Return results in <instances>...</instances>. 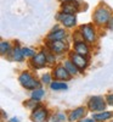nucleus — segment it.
Segmentation results:
<instances>
[{
	"label": "nucleus",
	"instance_id": "1",
	"mask_svg": "<svg viewBox=\"0 0 113 122\" xmlns=\"http://www.w3.org/2000/svg\"><path fill=\"white\" fill-rule=\"evenodd\" d=\"M94 21L96 25H106L111 20V10L105 6V5H100L94 12Z\"/></svg>",
	"mask_w": 113,
	"mask_h": 122
},
{
	"label": "nucleus",
	"instance_id": "2",
	"mask_svg": "<svg viewBox=\"0 0 113 122\" xmlns=\"http://www.w3.org/2000/svg\"><path fill=\"white\" fill-rule=\"evenodd\" d=\"M19 82H21V84L27 89H35L37 87H39V83L32 77V75H29L28 72H23L19 76Z\"/></svg>",
	"mask_w": 113,
	"mask_h": 122
},
{
	"label": "nucleus",
	"instance_id": "3",
	"mask_svg": "<svg viewBox=\"0 0 113 122\" xmlns=\"http://www.w3.org/2000/svg\"><path fill=\"white\" fill-rule=\"evenodd\" d=\"M80 34L89 43L95 42V29L91 25H83L80 27Z\"/></svg>",
	"mask_w": 113,
	"mask_h": 122
},
{
	"label": "nucleus",
	"instance_id": "4",
	"mask_svg": "<svg viewBox=\"0 0 113 122\" xmlns=\"http://www.w3.org/2000/svg\"><path fill=\"white\" fill-rule=\"evenodd\" d=\"M105 107H106V104L101 97H92L89 101V109L92 112L94 111H104Z\"/></svg>",
	"mask_w": 113,
	"mask_h": 122
},
{
	"label": "nucleus",
	"instance_id": "5",
	"mask_svg": "<svg viewBox=\"0 0 113 122\" xmlns=\"http://www.w3.org/2000/svg\"><path fill=\"white\" fill-rule=\"evenodd\" d=\"M63 14H68V15H74L75 12L79 11V3L74 1V0H69V1H65L61 6Z\"/></svg>",
	"mask_w": 113,
	"mask_h": 122
},
{
	"label": "nucleus",
	"instance_id": "6",
	"mask_svg": "<svg viewBox=\"0 0 113 122\" xmlns=\"http://www.w3.org/2000/svg\"><path fill=\"white\" fill-rule=\"evenodd\" d=\"M57 20H60L62 22V25L65 27H68V28L75 26V23H77V18L74 15H68V14H63V12L57 15Z\"/></svg>",
	"mask_w": 113,
	"mask_h": 122
},
{
	"label": "nucleus",
	"instance_id": "7",
	"mask_svg": "<svg viewBox=\"0 0 113 122\" xmlns=\"http://www.w3.org/2000/svg\"><path fill=\"white\" fill-rule=\"evenodd\" d=\"M49 46L54 53H57V54L63 53L67 48V45L62 42V40H51V42H49Z\"/></svg>",
	"mask_w": 113,
	"mask_h": 122
},
{
	"label": "nucleus",
	"instance_id": "8",
	"mask_svg": "<svg viewBox=\"0 0 113 122\" xmlns=\"http://www.w3.org/2000/svg\"><path fill=\"white\" fill-rule=\"evenodd\" d=\"M46 110L43 109V107H39V109H35V111H33L32 114V120L34 122H44L46 120Z\"/></svg>",
	"mask_w": 113,
	"mask_h": 122
},
{
	"label": "nucleus",
	"instance_id": "9",
	"mask_svg": "<svg viewBox=\"0 0 113 122\" xmlns=\"http://www.w3.org/2000/svg\"><path fill=\"white\" fill-rule=\"evenodd\" d=\"M72 61H73V64L78 67V68H85L86 67V60L84 59L83 55H79V54H72Z\"/></svg>",
	"mask_w": 113,
	"mask_h": 122
},
{
	"label": "nucleus",
	"instance_id": "10",
	"mask_svg": "<svg viewBox=\"0 0 113 122\" xmlns=\"http://www.w3.org/2000/svg\"><path fill=\"white\" fill-rule=\"evenodd\" d=\"M54 75H55V78H57V79H68L69 78V72L65 66H58L55 70Z\"/></svg>",
	"mask_w": 113,
	"mask_h": 122
},
{
	"label": "nucleus",
	"instance_id": "11",
	"mask_svg": "<svg viewBox=\"0 0 113 122\" xmlns=\"http://www.w3.org/2000/svg\"><path fill=\"white\" fill-rule=\"evenodd\" d=\"M45 62H46V56L42 53V54H38L33 57V66L37 67V68H42L45 66Z\"/></svg>",
	"mask_w": 113,
	"mask_h": 122
},
{
	"label": "nucleus",
	"instance_id": "12",
	"mask_svg": "<svg viewBox=\"0 0 113 122\" xmlns=\"http://www.w3.org/2000/svg\"><path fill=\"white\" fill-rule=\"evenodd\" d=\"M85 115V109L84 107H78L75 109L74 111H72L69 114V121H77V120H80Z\"/></svg>",
	"mask_w": 113,
	"mask_h": 122
},
{
	"label": "nucleus",
	"instance_id": "13",
	"mask_svg": "<svg viewBox=\"0 0 113 122\" xmlns=\"http://www.w3.org/2000/svg\"><path fill=\"white\" fill-rule=\"evenodd\" d=\"M74 49H75L77 54H79V55H86L89 53V49H88L86 44L84 42H81V40L74 43Z\"/></svg>",
	"mask_w": 113,
	"mask_h": 122
},
{
	"label": "nucleus",
	"instance_id": "14",
	"mask_svg": "<svg viewBox=\"0 0 113 122\" xmlns=\"http://www.w3.org/2000/svg\"><path fill=\"white\" fill-rule=\"evenodd\" d=\"M65 37H66V32L63 29H57L56 32L54 30V32H51L49 34V39L50 40H62Z\"/></svg>",
	"mask_w": 113,
	"mask_h": 122
},
{
	"label": "nucleus",
	"instance_id": "15",
	"mask_svg": "<svg viewBox=\"0 0 113 122\" xmlns=\"http://www.w3.org/2000/svg\"><path fill=\"white\" fill-rule=\"evenodd\" d=\"M65 67L67 68V71H68L71 75H77L78 73V67L73 62H72V61H66Z\"/></svg>",
	"mask_w": 113,
	"mask_h": 122
},
{
	"label": "nucleus",
	"instance_id": "16",
	"mask_svg": "<svg viewBox=\"0 0 113 122\" xmlns=\"http://www.w3.org/2000/svg\"><path fill=\"white\" fill-rule=\"evenodd\" d=\"M23 53H22V50L19 49V48H16L14 51H12V57L15 61H22L23 60Z\"/></svg>",
	"mask_w": 113,
	"mask_h": 122
},
{
	"label": "nucleus",
	"instance_id": "17",
	"mask_svg": "<svg viewBox=\"0 0 113 122\" xmlns=\"http://www.w3.org/2000/svg\"><path fill=\"white\" fill-rule=\"evenodd\" d=\"M112 116L111 112H104V114H95L94 115V118L95 120H99V121H104V120H107Z\"/></svg>",
	"mask_w": 113,
	"mask_h": 122
},
{
	"label": "nucleus",
	"instance_id": "18",
	"mask_svg": "<svg viewBox=\"0 0 113 122\" xmlns=\"http://www.w3.org/2000/svg\"><path fill=\"white\" fill-rule=\"evenodd\" d=\"M51 89H54V90H60V89H67V84H66V83H60V82H55V83H51Z\"/></svg>",
	"mask_w": 113,
	"mask_h": 122
},
{
	"label": "nucleus",
	"instance_id": "19",
	"mask_svg": "<svg viewBox=\"0 0 113 122\" xmlns=\"http://www.w3.org/2000/svg\"><path fill=\"white\" fill-rule=\"evenodd\" d=\"M44 95V90L43 89H38V90H34L32 93V98L35 99V100H39L40 98H42Z\"/></svg>",
	"mask_w": 113,
	"mask_h": 122
},
{
	"label": "nucleus",
	"instance_id": "20",
	"mask_svg": "<svg viewBox=\"0 0 113 122\" xmlns=\"http://www.w3.org/2000/svg\"><path fill=\"white\" fill-rule=\"evenodd\" d=\"M9 50H10V44L7 42H1V44H0V51H1V54L7 53Z\"/></svg>",
	"mask_w": 113,
	"mask_h": 122
},
{
	"label": "nucleus",
	"instance_id": "21",
	"mask_svg": "<svg viewBox=\"0 0 113 122\" xmlns=\"http://www.w3.org/2000/svg\"><path fill=\"white\" fill-rule=\"evenodd\" d=\"M66 120V116L63 114H56L54 117H52V122H62Z\"/></svg>",
	"mask_w": 113,
	"mask_h": 122
},
{
	"label": "nucleus",
	"instance_id": "22",
	"mask_svg": "<svg viewBox=\"0 0 113 122\" xmlns=\"http://www.w3.org/2000/svg\"><path fill=\"white\" fill-rule=\"evenodd\" d=\"M22 53L24 56H34V51L32 49H29V48H23L22 49Z\"/></svg>",
	"mask_w": 113,
	"mask_h": 122
},
{
	"label": "nucleus",
	"instance_id": "23",
	"mask_svg": "<svg viewBox=\"0 0 113 122\" xmlns=\"http://www.w3.org/2000/svg\"><path fill=\"white\" fill-rule=\"evenodd\" d=\"M50 79H51V78H50V75H49V73H46V75L43 76V82H44V83H50Z\"/></svg>",
	"mask_w": 113,
	"mask_h": 122
},
{
	"label": "nucleus",
	"instance_id": "24",
	"mask_svg": "<svg viewBox=\"0 0 113 122\" xmlns=\"http://www.w3.org/2000/svg\"><path fill=\"white\" fill-rule=\"evenodd\" d=\"M107 26H108V29L113 30V17H111V20H109V21H108Z\"/></svg>",
	"mask_w": 113,
	"mask_h": 122
},
{
	"label": "nucleus",
	"instance_id": "25",
	"mask_svg": "<svg viewBox=\"0 0 113 122\" xmlns=\"http://www.w3.org/2000/svg\"><path fill=\"white\" fill-rule=\"evenodd\" d=\"M107 100H108V104L109 105H113V95H108L107 97Z\"/></svg>",
	"mask_w": 113,
	"mask_h": 122
},
{
	"label": "nucleus",
	"instance_id": "26",
	"mask_svg": "<svg viewBox=\"0 0 113 122\" xmlns=\"http://www.w3.org/2000/svg\"><path fill=\"white\" fill-rule=\"evenodd\" d=\"M79 122H95L94 120H90V118H86V120H81V121H79Z\"/></svg>",
	"mask_w": 113,
	"mask_h": 122
},
{
	"label": "nucleus",
	"instance_id": "27",
	"mask_svg": "<svg viewBox=\"0 0 113 122\" xmlns=\"http://www.w3.org/2000/svg\"><path fill=\"white\" fill-rule=\"evenodd\" d=\"M10 122H18V118L17 117H14V118H11V121Z\"/></svg>",
	"mask_w": 113,
	"mask_h": 122
},
{
	"label": "nucleus",
	"instance_id": "28",
	"mask_svg": "<svg viewBox=\"0 0 113 122\" xmlns=\"http://www.w3.org/2000/svg\"><path fill=\"white\" fill-rule=\"evenodd\" d=\"M61 1H69V0H61Z\"/></svg>",
	"mask_w": 113,
	"mask_h": 122
},
{
	"label": "nucleus",
	"instance_id": "29",
	"mask_svg": "<svg viewBox=\"0 0 113 122\" xmlns=\"http://www.w3.org/2000/svg\"><path fill=\"white\" fill-rule=\"evenodd\" d=\"M60 1H61V0H60Z\"/></svg>",
	"mask_w": 113,
	"mask_h": 122
}]
</instances>
